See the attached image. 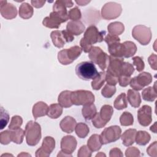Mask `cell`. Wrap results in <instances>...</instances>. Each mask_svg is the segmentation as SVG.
I'll return each mask as SVG.
<instances>
[{
    "mask_svg": "<svg viewBox=\"0 0 157 157\" xmlns=\"http://www.w3.org/2000/svg\"><path fill=\"white\" fill-rule=\"evenodd\" d=\"M105 156L106 155L104 154V153H102V152H100V153H98L96 155V156L97 157V156Z\"/></svg>",
    "mask_w": 157,
    "mask_h": 157,
    "instance_id": "63",
    "label": "cell"
},
{
    "mask_svg": "<svg viewBox=\"0 0 157 157\" xmlns=\"http://www.w3.org/2000/svg\"><path fill=\"white\" fill-rule=\"evenodd\" d=\"M140 155V150L136 147H128L125 151V156L126 157H137Z\"/></svg>",
    "mask_w": 157,
    "mask_h": 157,
    "instance_id": "47",
    "label": "cell"
},
{
    "mask_svg": "<svg viewBox=\"0 0 157 157\" xmlns=\"http://www.w3.org/2000/svg\"><path fill=\"white\" fill-rule=\"evenodd\" d=\"M48 110V105L42 101L36 102L33 107L32 112L34 118L36 120L39 117H44L47 115Z\"/></svg>",
    "mask_w": 157,
    "mask_h": 157,
    "instance_id": "20",
    "label": "cell"
},
{
    "mask_svg": "<svg viewBox=\"0 0 157 157\" xmlns=\"http://www.w3.org/2000/svg\"><path fill=\"white\" fill-rule=\"evenodd\" d=\"M23 123V119L20 116L15 115L11 118L10 124L9 125V129L10 130H14L18 129L21 127Z\"/></svg>",
    "mask_w": 157,
    "mask_h": 157,
    "instance_id": "41",
    "label": "cell"
},
{
    "mask_svg": "<svg viewBox=\"0 0 157 157\" xmlns=\"http://www.w3.org/2000/svg\"><path fill=\"white\" fill-rule=\"evenodd\" d=\"M105 81L108 85L115 86L118 83V77L112 74L105 72Z\"/></svg>",
    "mask_w": 157,
    "mask_h": 157,
    "instance_id": "50",
    "label": "cell"
},
{
    "mask_svg": "<svg viewBox=\"0 0 157 157\" xmlns=\"http://www.w3.org/2000/svg\"><path fill=\"white\" fill-rule=\"evenodd\" d=\"M105 81V72H99L98 75L92 80L91 86L94 90H99L101 88Z\"/></svg>",
    "mask_w": 157,
    "mask_h": 157,
    "instance_id": "34",
    "label": "cell"
},
{
    "mask_svg": "<svg viewBox=\"0 0 157 157\" xmlns=\"http://www.w3.org/2000/svg\"><path fill=\"white\" fill-rule=\"evenodd\" d=\"M73 6V2L71 1L57 0L55 2L53 6V12L57 15L63 22H66L68 19V12L67 7H71Z\"/></svg>",
    "mask_w": 157,
    "mask_h": 157,
    "instance_id": "11",
    "label": "cell"
},
{
    "mask_svg": "<svg viewBox=\"0 0 157 157\" xmlns=\"http://www.w3.org/2000/svg\"><path fill=\"white\" fill-rule=\"evenodd\" d=\"M136 132L137 130L136 129H129L126 130L120 137L122 140V144L126 147H129L132 145L135 142Z\"/></svg>",
    "mask_w": 157,
    "mask_h": 157,
    "instance_id": "22",
    "label": "cell"
},
{
    "mask_svg": "<svg viewBox=\"0 0 157 157\" xmlns=\"http://www.w3.org/2000/svg\"><path fill=\"white\" fill-rule=\"evenodd\" d=\"M156 59H157V56H156V55H155L154 53H152L148 58V63H149L150 67L154 70L157 69Z\"/></svg>",
    "mask_w": 157,
    "mask_h": 157,
    "instance_id": "55",
    "label": "cell"
},
{
    "mask_svg": "<svg viewBox=\"0 0 157 157\" xmlns=\"http://www.w3.org/2000/svg\"><path fill=\"white\" fill-rule=\"evenodd\" d=\"M68 17L72 21H78L82 17V13L77 7H75L68 12Z\"/></svg>",
    "mask_w": 157,
    "mask_h": 157,
    "instance_id": "43",
    "label": "cell"
},
{
    "mask_svg": "<svg viewBox=\"0 0 157 157\" xmlns=\"http://www.w3.org/2000/svg\"><path fill=\"white\" fill-rule=\"evenodd\" d=\"M75 131L78 137L85 138L88 134L90 129L86 124L80 122L76 124L75 127Z\"/></svg>",
    "mask_w": 157,
    "mask_h": 157,
    "instance_id": "37",
    "label": "cell"
},
{
    "mask_svg": "<svg viewBox=\"0 0 157 157\" xmlns=\"http://www.w3.org/2000/svg\"><path fill=\"white\" fill-rule=\"evenodd\" d=\"M31 4L33 5V7H36V8H40L42 7H43V6L44 5V4L45 3V1H31Z\"/></svg>",
    "mask_w": 157,
    "mask_h": 157,
    "instance_id": "58",
    "label": "cell"
},
{
    "mask_svg": "<svg viewBox=\"0 0 157 157\" xmlns=\"http://www.w3.org/2000/svg\"><path fill=\"white\" fill-rule=\"evenodd\" d=\"M121 134V129L117 125L110 126L102 131L100 138L102 144H107L118 140Z\"/></svg>",
    "mask_w": 157,
    "mask_h": 157,
    "instance_id": "8",
    "label": "cell"
},
{
    "mask_svg": "<svg viewBox=\"0 0 157 157\" xmlns=\"http://www.w3.org/2000/svg\"><path fill=\"white\" fill-rule=\"evenodd\" d=\"M121 6L115 2L105 3L101 9V16L105 20H112L118 18L121 13Z\"/></svg>",
    "mask_w": 157,
    "mask_h": 157,
    "instance_id": "7",
    "label": "cell"
},
{
    "mask_svg": "<svg viewBox=\"0 0 157 157\" xmlns=\"http://www.w3.org/2000/svg\"><path fill=\"white\" fill-rule=\"evenodd\" d=\"M113 113V109L110 105H104L102 106L100 112L99 113V117L101 120L107 124L112 118Z\"/></svg>",
    "mask_w": 157,
    "mask_h": 157,
    "instance_id": "31",
    "label": "cell"
},
{
    "mask_svg": "<svg viewBox=\"0 0 157 157\" xmlns=\"http://www.w3.org/2000/svg\"><path fill=\"white\" fill-rule=\"evenodd\" d=\"M62 23H64L63 21L53 12H51L48 17H45L42 21L44 26L52 29L59 28Z\"/></svg>",
    "mask_w": 157,
    "mask_h": 157,
    "instance_id": "17",
    "label": "cell"
},
{
    "mask_svg": "<svg viewBox=\"0 0 157 157\" xmlns=\"http://www.w3.org/2000/svg\"><path fill=\"white\" fill-rule=\"evenodd\" d=\"M104 41L107 43V45H109L115 43V42H120V38L118 36L112 35L110 34H108L105 36L104 37Z\"/></svg>",
    "mask_w": 157,
    "mask_h": 157,
    "instance_id": "51",
    "label": "cell"
},
{
    "mask_svg": "<svg viewBox=\"0 0 157 157\" xmlns=\"http://www.w3.org/2000/svg\"><path fill=\"white\" fill-rule=\"evenodd\" d=\"M109 156L110 157H122L123 156L122 151L118 148H113L110 150Z\"/></svg>",
    "mask_w": 157,
    "mask_h": 157,
    "instance_id": "57",
    "label": "cell"
},
{
    "mask_svg": "<svg viewBox=\"0 0 157 157\" xmlns=\"http://www.w3.org/2000/svg\"><path fill=\"white\" fill-rule=\"evenodd\" d=\"M72 156V155H69V154H67V153H65L64 152H63L61 150L59 152V153L58 154L57 156L59 157V156Z\"/></svg>",
    "mask_w": 157,
    "mask_h": 157,
    "instance_id": "61",
    "label": "cell"
},
{
    "mask_svg": "<svg viewBox=\"0 0 157 157\" xmlns=\"http://www.w3.org/2000/svg\"><path fill=\"white\" fill-rule=\"evenodd\" d=\"M133 64L136 66V69L138 72H141L145 67V64L142 58L139 56H134L132 58Z\"/></svg>",
    "mask_w": 157,
    "mask_h": 157,
    "instance_id": "46",
    "label": "cell"
},
{
    "mask_svg": "<svg viewBox=\"0 0 157 157\" xmlns=\"http://www.w3.org/2000/svg\"><path fill=\"white\" fill-rule=\"evenodd\" d=\"M34 10L33 7L27 2L22 3L19 7V16L23 19H29L33 15Z\"/></svg>",
    "mask_w": 157,
    "mask_h": 157,
    "instance_id": "26",
    "label": "cell"
},
{
    "mask_svg": "<svg viewBox=\"0 0 157 157\" xmlns=\"http://www.w3.org/2000/svg\"><path fill=\"white\" fill-rule=\"evenodd\" d=\"M9 120V115L8 112L3 109L2 107H1V129L4 128L6 126Z\"/></svg>",
    "mask_w": 157,
    "mask_h": 157,
    "instance_id": "45",
    "label": "cell"
},
{
    "mask_svg": "<svg viewBox=\"0 0 157 157\" xmlns=\"http://www.w3.org/2000/svg\"><path fill=\"white\" fill-rule=\"evenodd\" d=\"M132 36L141 45H148L151 39V31L150 28L139 25L135 26L132 31Z\"/></svg>",
    "mask_w": 157,
    "mask_h": 157,
    "instance_id": "6",
    "label": "cell"
},
{
    "mask_svg": "<svg viewBox=\"0 0 157 157\" xmlns=\"http://www.w3.org/2000/svg\"><path fill=\"white\" fill-rule=\"evenodd\" d=\"M107 30L109 34L115 36L121 34L124 31V25L120 21H114L110 23L107 26Z\"/></svg>",
    "mask_w": 157,
    "mask_h": 157,
    "instance_id": "29",
    "label": "cell"
},
{
    "mask_svg": "<svg viewBox=\"0 0 157 157\" xmlns=\"http://www.w3.org/2000/svg\"><path fill=\"white\" fill-rule=\"evenodd\" d=\"M120 122L121 125L124 126L132 125L134 122L132 115L130 112H124L120 117Z\"/></svg>",
    "mask_w": 157,
    "mask_h": 157,
    "instance_id": "40",
    "label": "cell"
},
{
    "mask_svg": "<svg viewBox=\"0 0 157 157\" xmlns=\"http://www.w3.org/2000/svg\"><path fill=\"white\" fill-rule=\"evenodd\" d=\"M92 124L96 128H102L104 127L106 124V123L101 120L99 117V114L98 112L92 119Z\"/></svg>",
    "mask_w": 157,
    "mask_h": 157,
    "instance_id": "49",
    "label": "cell"
},
{
    "mask_svg": "<svg viewBox=\"0 0 157 157\" xmlns=\"http://www.w3.org/2000/svg\"><path fill=\"white\" fill-rule=\"evenodd\" d=\"M80 45L81 47L82 50L85 53H89L91 48L93 47V45L87 42L83 37L81 39L80 41Z\"/></svg>",
    "mask_w": 157,
    "mask_h": 157,
    "instance_id": "53",
    "label": "cell"
},
{
    "mask_svg": "<svg viewBox=\"0 0 157 157\" xmlns=\"http://www.w3.org/2000/svg\"><path fill=\"white\" fill-rule=\"evenodd\" d=\"M151 139V136L148 132L145 131H139L136 132L135 141L139 145H145Z\"/></svg>",
    "mask_w": 157,
    "mask_h": 157,
    "instance_id": "32",
    "label": "cell"
},
{
    "mask_svg": "<svg viewBox=\"0 0 157 157\" xmlns=\"http://www.w3.org/2000/svg\"><path fill=\"white\" fill-rule=\"evenodd\" d=\"M155 86L156 82L155 83L154 86H148L143 90L142 92V97L144 100L149 102H153L155 100L157 97V91Z\"/></svg>",
    "mask_w": 157,
    "mask_h": 157,
    "instance_id": "27",
    "label": "cell"
},
{
    "mask_svg": "<svg viewBox=\"0 0 157 157\" xmlns=\"http://www.w3.org/2000/svg\"><path fill=\"white\" fill-rule=\"evenodd\" d=\"M114 107L117 110H122L128 107V100L124 93L118 95L113 102Z\"/></svg>",
    "mask_w": 157,
    "mask_h": 157,
    "instance_id": "35",
    "label": "cell"
},
{
    "mask_svg": "<svg viewBox=\"0 0 157 157\" xmlns=\"http://www.w3.org/2000/svg\"><path fill=\"white\" fill-rule=\"evenodd\" d=\"M82 113L86 120H92L97 113V109L95 105L93 103L83 105Z\"/></svg>",
    "mask_w": 157,
    "mask_h": 157,
    "instance_id": "28",
    "label": "cell"
},
{
    "mask_svg": "<svg viewBox=\"0 0 157 157\" xmlns=\"http://www.w3.org/2000/svg\"><path fill=\"white\" fill-rule=\"evenodd\" d=\"M85 29V26L80 21H70L66 25V30L73 36L80 35Z\"/></svg>",
    "mask_w": 157,
    "mask_h": 157,
    "instance_id": "19",
    "label": "cell"
},
{
    "mask_svg": "<svg viewBox=\"0 0 157 157\" xmlns=\"http://www.w3.org/2000/svg\"><path fill=\"white\" fill-rule=\"evenodd\" d=\"M131 80V77L120 75L118 77V82L119 83L120 86H121L122 87H125V86H128Z\"/></svg>",
    "mask_w": 157,
    "mask_h": 157,
    "instance_id": "54",
    "label": "cell"
},
{
    "mask_svg": "<svg viewBox=\"0 0 157 157\" xmlns=\"http://www.w3.org/2000/svg\"><path fill=\"white\" fill-rule=\"evenodd\" d=\"M105 31H99L94 25H90L86 29L83 38L90 44L92 45L98 42H101L104 39Z\"/></svg>",
    "mask_w": 157,
    "mask_h": 157,
    "instance_id": "10",
    "label": "cell"
},
{
    "mask_svg": "<svg viewBox=\"0 0 157 157\" xmlns=\"http://www.w3.org/2000/svg\"><path fill=\"white\" fill-rule=\"evenodd\" d=\"M76 75L82 80L88 81L93 80L99 74L94 63L83 61L75 66Z\"/></svg>",
    "mask_w": 157,
    "mask_h": 157,
    "instance_id": "2",
    "label": "cell"
},
{
    "mask_svg": "<svg viewBox=\"0 0 157 157\" xmlns=\"http://www.w3.org/2000/svg\"><path fill=\"white\" fill-rule=\"evenodd\" d=\"M71 101L74 105H85L93 104L95 101V97L90 91L79 90L72 91Z\"/></svg>",
    "mask_w": 157,
    "mask_h": 157,
    "instance_id": "5",
    "label": "cell"
},
{
    "mask_svg": "<svg viewBox=\"0 0 157 157\" xmlns=\"http://www.w3.org/2000/svg\"><path fill=\"white\" fill-rule=\"evenodd\" d=\"M134 72V67L131 63L128 62H123L122 63L120 75L131 77Z\"/></svg>",
    "mask_w": 157,
    "mask_h": 157,
    "instance_id": "39",
    "label": "cell"
},
{
    "mask_svg": "<svg viewBox=\"0 0 157 157\" xmlns=\"http://www.w3.org/2000/svg\"><path fill=\"white\" fill-rule=\"evenodd\" d=\"M12 141L17 144H20L23 142L24 136H25V131L21 128H18L14 130H10Z\"/></svg>",
    "mask_w": 157,
    "mask_h": 157,
    "instance_id": "36",
    "label": "cell"
},
{
    "mask_svg": "<svg viewBox=\"0 0 157 157\" xmlns=\"http://www.w3.org/2000/svg\"><path fill=\"white\" fill-rule=\"evenodd\" d=\"M31 156V155H29V154H28V153H24L23 152H22L21 153L18 155V156Z\"/></svg>",
    "mask_w": 157,
    "mask_h": 157,
    "instance_id": "62",
    "label": "cell"
},
{
    "mask_svg": "<svg viewBox=\"0 0 157 157\" xmlns=\"http://www.w3.org/2000/svg\"><path fill=\"white\" fill-rule=\"evenodd\" d=\"M92 151L86 145L82 146L78 151V157H90L91 156Z\"/></svg>",
    "mask_w": 157,
    "mask_h": 157,
    "instance_id": "48",
    "label": "cell"
},
{
    "mask_svg": "<svg viewBox=\"0 0 157 157\" xmlns=\"http://www.w3.org/2000/svg\"><path fill=\"white\" fill-rule=\"evenodd\" d=\"M12 142L10 130H6L0 134V142L2 145H7Z\"/></svg>",
    "mask_w": 157,
    "mask_h": 157,
    "instance_id": "44",
    "label": "cell"
},
{
    "mask_svg": "<svg viewBox=\"0 0 157 157\" xmlns=\"http://www.w3.org/2000/svg\"><path fill=\"white\" fill-rule=\"evenodd\" d=\"M126 98L132 107L137 108L140 106L141 103V98L140 93L137 91L131 89L129 90L128 91Z\"/></svg>",
    "mask_w": 157,
    "mask_h": 157,
    "instance_id": "24",
    "label": "cell"
},
{
    "mask_svg": "<svg viewBox=\"0 0 157 157\" xmlns=\"http://www.w3.org/2000/svg\"><path fill=\"white\" fill-rule=\"evenodd\" d=\"M152 75L147 72H142L137 76L131 78L130 86L136 91H140L145 86L150 85L152 82Z\"/></svg>",
    "mask_w": 157,
    "mask_h": 157,
    "instance_id": "9",
    "label": "cell"
},
{
    "mask_svg": "<svg viewBox=\"0 0 157 157\" xmlns=\"http://www.w3.org/2000/svg\"><path fill=\"white\" fill-rule=\"evenodd\" d=\"M88 57L91 62L96 64L100 69L104 71L109 63V55L99 47L93 46L88 53Z\"/></svg>",
    "mask_w": 157,
    "mask_h": 157,
    "instance_id": "4",
    "label": "cell"
},
{
    "mask_svg": "<svg viewBox=\"0 0 157 157\" xmlns=\"http://www.w3.org/2000/svg\"><path fill=\"white\" fill-rule=\"evenodd\" d=\"M150 130L154 133H156V122H155L154 124L150 128Z\"/></svg>",
    "mask_w": 157,
    "mask_h": 157,
    "instance_id": "60",
    "label": "cell"
},
{
    "mask_svg": "<svg viewBox=\"0 0 157 157\" xmlns=\"http://www.w3.org/2000/svg\"><path fill=\"white\" fill-rule=\"evenodd\" d=\"M82 52V48L77 45L61 50L58 53V61L63 65L70 64L80 56Z\"/></svg>",
    "mask_w": 157,
    "mask_h": 157,
    "instance_id": "3",
    "label": "cell"
},
{
    "mask_svg": "<svg viewBox=\"0 0 157 157\" xmlns=\"http://www.w3.org/2000/svg\"><path fill=\"white\" fill-rule=\"evenodd\" d=\"M76 124L77 122L73 117L66 116L60 121L59 126L63 132L69 134L74 131Z\"/></svg>",
    "mask_w": 157,
    "mask_h": 157,
    "instance_id": "18",
    "label": "cell"
},
{
    "mask_svg": "<svg viewBox=\"0 0 157 157\" xmlns=\"http://www.w3.org/2000/svg\"><path fill=\"white\" fill-rule=\"evenodd\" d=\"M124 62L123 58L109 56V63L107 67V72L112 74L117 77L120 76V72L122 63Z\"/></svg>",
    "mask_w": 157,
    "mask_h": 157,
    "instance_id": "15",
    "label": "cell"
},
{
    "mask_svg": "<svg viewBox=\"0 0 157 157\" xmlns=\"http://www.w3.org/2000/svg\"><path fill=\"white\" fill-rule=\"evenodd\" d=\"M90 2V1H75V2L81 6H86L87 4H88Z\"/></svg>",
    "mask_w": 157,
    "mask_h": 157,
    "instance_id": "59",
    "label": "cell"
},
{
    "mask_svg": "<svg viewBox=\"0 0 157 157\" xmlns=\"http://www.w3.org/2000/svg\"><path fill=\"white\" fill-rule=\"evenodd\" d=\"M108 46L109 52L111 56L119 58H124L125 50L123 44L115 42Z\"/></svg>",
    "mask_w": 157,
    "mask_h": 157,
    "instance_id": "21",
    "label": "cell"
},
{
    "mask_svg": "<svg viewBox=\"0 0 157 157\" xmlns=\"http://www.w3.org/2000/svg\"><path fill=\"white\" fill-rule=\"evenodd\" d=\"M125 50L124 58H129L135 55L137 52L136 44L131 41H125L123 43Z\"/></svg>",
    "mask_w": 157,
    "mask_h": 157,
    "instance_id": "38",
    "label": "cell"
},
{
    "mask_svg": "<svg viewBox=\"0 0 157 157\" xmlns=\"http://www.w3.org/2000/svg\"><path fill=\"white\" fill-rule=\"evenodd\" d=\"M102 145L100 135L96 134L91 135L87 141V146L91 151H97L99 150Z\"/></svg>",
    "mask_w": 157,
    "mask_h": 157,
    "instance_id": "25",
    "label": "cell"
},
{
    "mask_svg": "<svg viewBox=\"0 0 157 157\" xmlns=\"http://www.w3.org/2000/svg\"><path fill=\"white\" fill-rule=\"evenodd\" d=\"M116 92V87L113 85L106 84L104 87L102 89L101 94L104 98H112Z\"/></svg>",
    "mask_w": 157,
    "mask_h": 157,
    "instance_id": "42",
    "label": "cell"
},
{
    "mask_svg": "<svg viewBox=\"0 0 157 157\" xmlns=\"http://www.w3.org/2000/svg\"><path fill=\"white\" fill-rule=\"evenodd\" d=\"M50 37L52 39L53 45L56 47L62 48L65 45L66 42L63 37L61 31H53L50 34Z\"/></svg>",
    "mask_w": 157,
    "mask_h": 157,
    "instance_id": "30",
    "label": "cell"
},
{
    "mask_svg": "<svg viewBox=\"0 0 157 157\" xmlns=\"http://www.w3.org/2000/svg\"><path fill=\"white\" fill-rule=\"evenodd\" d=\"M77 140L72 136H65L61 140V151L65 153L71 155L77 147Z\"/></svg>",
    "mask_w": 157,
    "mask_h": 157,
    "instance_id": "16",
    "label": "cell"
},
{
    "mask_svg": "<svg viewBox=\"0 0 157 157\" xmlns=\"http://www.w3.org/2000/svg\"><path fill=\"white\" fill-rule=\"evenodd\" d=\"M71 93L69 90H64L60 93L58 98V101L59 105L64 108L71 107L73 104L71 101Z\"/></svg>",
    "mask_w": 157,
    "mask_h": 157,
    "instance_id": "23",
    "label": "cell"
},
{
    "mask_svg": "<svg viewBox=\"0 0 157 157\" xmlns=\"http://www.w3.org/2000/svg\"><path fill=\"white\" fill-rule=\"evenodd\" d=\"M61 33L66 42H71L74 39V36L66 29L62 30Z\"/></svg>",
    "mask_w": 157,
    "mask_h": 157,
    "instance_id": "56",
    "label": "cell"
},
{
    "mask_svg": "<svg viewBox=\"0 0 157 157\" xmlns=\"http://www.w3.org/2000/svg\"><path fill=\"white\" fill-rule=\"evenodd\" d=\"M0 12L2 17L7 20L15 18L17 15V7L12 4L6 1H0Z\"/></svg>",
    "mask_w": 157,
    "mask_h": 157,
    "instance_id": "14",
    "label": "cell"
},
{
    "mask_svg": "<svg viewBox=\"0 0 157 157\" xmlns=\"http://www.w3.org/2000/svg\"><path fill=\"white\" fill-rule=\"evenodd\" d=\"M25 134L27 144L29 146L36 145L42 136L40 125L36 121H28L25 126Z\"/></svg>",
    "mask_w": 157,
    "mask_h": 157,
    "instance_id": "1",
    "label": "cell"
},
{
    "mask_svg": "<svg viewBox=\"0 0 157 157\" xmlns=\"http://www.w3.org/2000/svg\"><path fill=\"white\" fill-rule=\"evenodd\" d=\"M156 147H157V142L155 141L152 144H151L147 148V153L148 155L152 157H156L157 156V152H156Z\"/></svg>",
    "mask_w": 157,
    "mask_h": 157,
    "instance_id": "52",
    "label": "cell"
},
{
    "mask_svg": "<svg viewBox=\"0 0 157 157\" xmlns=\"http://www.w3.org/2000/svg\"><path fill=\"white\" fill-rule=\"evenodd\" d=\"M137 120L142 126H148L152 121L151 107L148 105H144L137 111Z\"/></svg>",
    "mask_w": 157,
    "mask_h": 157,
    "instance_id": "13",
    "label": "cell"
},
{
    "mask_svg": "<svg viewBox=\"0 0 157 157\" xmlns=\"http://www.w3.org/2000/svg\"><path fill=\"white\" fill-rule=\"evenodd\" d=\"M63 113V108L59 104H52L48 107L47 115L50 118L56 119L59 118Z\"/></svg>",
    "mask_w": 157,
    "mask_h": 157,
    "instance_id": "33",
    "label": "cell"
},
{
    "mask_svg": "<svg viewBox=\"0 0 157 157\" xmlns=\"http://www.w3.org/2000/svg\"><path fill=\"white\" fill-rule=\"evenodd\" d=\"M55 147V140L51 136H46L42 141L41 147L38 148L35 156L36 157H48Z\"/></svg>",
    "mask_w": 157,
    "mask_h": 157,
    "instance_id": "12",
    "label": "cell"
}]
</instances>
